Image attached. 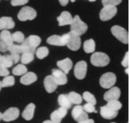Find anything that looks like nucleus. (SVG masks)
<instances>
[{
  "label": "nucleus",
  "instance_id": "nucleus-1",
  "mask_svg": "<svg viewBox=\"0 0 130 123\" xmlns=\"http://www.w3.org/2000/svg\"><path fill=\"white\" fill-rule=\"evenodd\" d=\"M70 26L71 32L79 36L83 35L88 30L87 25L80 19V16L78 15H76L74 17L73 22Z\"/></svg>",
  "mask_w": 130,
  "mask_h": 123
},
{
  "label": "nucleus",
  "instance_id": "nucleus-2",
  "mask_svg": "<svg viewBox=\"0 0 130 123\" xmlns=\"http://www.w3.org/2000/svg\"><path fill=\"white\" fill-rule=\"evenodd\" d=\"M13 45L12 34L8 30H3L0 33V51L5 53L9 51Z\"/></svg>",
  "mask_w": 130,
  "mask_h": 123
},
{
  "label": "nucleus",
  "instance_id": "nucleus-3",
  "mask_svg": "<svg viewBox=\"0 0 130 123\" xmlns=\"http://www.w3.org/2000/svg\"><path fill=\"white\" fill-rule=\"evenodd\" d=\"M110 59L107 54L102 52H96L91 56V63L96 67H105L109 64Z\"/></svg>",
  "mask_w": 130,
  "mask_h": 123
},
{
  "label": "nucleus",
  "instance_id": "nucleus-4",
  "mask_svg": "<svg viewBox=\"0 0 130 123\" xmlns=\"http://www.w3.org/2000/svg\"><path fill=\"white\" fill-rule=\"evenodd\" d=\"M112 35L122 43L127 45L129 43V33L125 28L119 25H115L111 28Z\"/></svg>",
  "mask_w": 130,
  "mask_h": 123
},
{
  "label": "nucleus",
  "instance_id": "nucleus-5",
  "mask_svg": "<svg viewBox=\"0 0 130 123\" xmlns=\"http://www.w3.org/2000/svg\"><path fill=\"white\" fill-rule=\"evenodd\" d=\"M117 77L114 73L108 72L101 76L100 79V86L105 89H109L112 88L116 83Z\"/></svg>",
  "mask_w": 130,
  "mask_h": 123
},
{
  "label": "nucleus",
  "instance_id": "nucleus-6",
  "mask_svg": "<svg viewBox=\"0 0 130 123\" xmlns=\"http://www.w3.org/2000/svg\"><path fill=\"white\" fill-rule=\"evenodd\" d=\"M37 16V11L29 6L23 7L20 10L17 17L19 20L25 22L27 20H33Z\"/></svg>",
  "mask_w": 130,
  "mask_h": 123
},
{
  "label": "nucleus",
  "instance_id": "nucleus-7",
  "mask_svg": "<svg viewBox=\"0 0 130 123\" xmlns=\"http://www.w3.org/2000/svg\"><path fill=\"white\" fill-rule=\"evenodd\" d=\"M118 12L115 6H103V8L100 12V19L103 22L111 19Z\"/></svg>",
  "mask_w": 130,
  "mask_h": 123
},
{
  "label": "nucleus",
  "instance_id": "nucleus-8",
  "mask_svg": "<svg viewBox=\"0 0 130 123\" xmlns=\"http://www.w3.org/2000/svg\"><path fill=\"white\" fill-rule=\"evenodd\" d=\"M66 45L71 51H78L81 45V39L80 36L72 33L71 32L68 33V40Z\"/></svg>",
  "mask_w": 130,
  "mask_h": 123
},
{
  "label": "nucleus",
  "instance_id": "nucleus-9",
  "mask_svg": "<svg viewBox=\"0 0 130 123\" xmlns=\"http://www.w3.org/2000/svg\"><path fill=\"white\" fill-rule=\"evenodd\" d=\"M87 73V63L85 61L78 62L74 67V73L77 79L82 80L86 77Z\"/></svg>",
  "mask_w": 130,
  "mask_h": 123
},
{
  "label": "nucleus",
  "instance_id": "nucleus-10",
  "mask_svg": "<svg viewBox=\"0 0 130 123\" xmlns=\"http://www.w3.org/2000/svg\"><path fill=\"white\" fill-rule=\"evenodd\" d=\"M68 33L63 34L62 36L53 35L47 39V42L51 45L55 46H65L67 44Z\"/></svg>",
  "mask_w": 130,
  "mask_h": 123
},
{
  "label": "nucleus",
  "instance_id": "nucleus-11",
  "mask_svg": "<svg viewBox=\"0 0 130 123\" xmlns=\"http://www.w3.org/2000/svg\"><path fill=\"white\" fill-rule=\"evenodd\" d=\"M20 116V110L17 108H10L2 114V120L5 122H11L16 120Z\"/></svg>",
  "mask_w": 130,
  "mask_h": 123
},
{
  "label": "nucleus",
  "instance_id": "nucleus-12",
  "mask_svg": "<svg viewBox=\"0 0 130 123\" xmlns=\"http://www.w3.org/2000/svg\"><path fill=\"white\" fill-rule=\"evenodd\" d=\"M120 96V90L118 87H112L104 93L103 99L106 102L111 100H118Z\"/></svg>",
  "mask_w": 130,
  "mask_h": 123
},
{
  "label": "nucleus",
  "instance_id": "nucleus-13",
  "mask_svg": "<svg viewBox=\"0 0 130 123\" xmlns=\"http://www.w3.org/2000/svg\"><path fill=\"white\" fill-rule=\"evenodd\" d=\"M58 84L54 79L52 75L47 76L44 79V87L46 90V91L49 93L54 92L56 89L57 88Z\"/></svg>",
  "mask_w": 130,
  "mask_h": 123
},
{
  "label": "nucleus",
  "instance_id": "nucleus-14",
  "mask_svg": "<svg viewBox=\"0 0 130 123\" xmlns=\"http://www.w3.org/2000/svg\"><path fill=\"white\" fill-rule=\"evenodd\" d=\"M51 75L57 82L58 85H64L68 82L66 74L60 69H53Z\"/></svg>",
  "mask_w": 130,
  "mask_h": 123
},
{
  "label": "nucleus",
  "instance_id": "nucleus-15",
  "mask_svg": "<svg viewBox=\"0 0 130 123\" xmlns=\"http://www.w3.org/2000/svg\"><path fill=\"white\" fill-rule=\"evenodd\" d=\"M74 18H72V16L69 12L68 11H62L60 15L57 18V20L58 21L59 26H64V25H71L72 23Z\"/></svg>",
  "mask_w": 130,
  "mask_h": 123
},
{
  "label": "nucleus",
  "instance_id": "nucleus-16",
  "mask_svg": "<svg viewBox=\"0 0 130 123\" xmlns=\"http://www.w3.org/2000/svg\"><path fill=\"white\" fill-rule=\"evenodd\" d=\"M67 110L65 108L60 107L59 109L54 111L51 114V120L56 123H60L62 119L66 116L67 114Z\"/></svg>",
  "mask_w": 130,
  "mask_h": 123
},
{
  "label": "nucleus",
  "instance_id": "nucleus-17",
  "mask_svg": "<svg viewBox=\"0 0 130 123\" xmlns=\"http://www.w3.org/2000/svg\"><path fill=\"white\" fill-rule=\"evenodd\" d=\"M118 114V111L110 108L107 105H104L100 108V115L106 119H112L115 118Z\"/></svg>",
  "mask_w": 130,
  "mask_h": 123
},
{
  "label": "nucleus",
  "instance_id": "nucleus-18",
  "mask_svg": "<svg viewBox=\"0 0 130 123\" xmlns=\"http://www.w3.org/2000/svg\"><path fill=\"white\" fill-rule=\"evenodd\" d=\"M57 67L66 74L69 73L73 66V62L69 58H66L62 60H60L57 62Z\"/></svg>",
  "mask_w": 130,
  "mask_h": 123
},
{
  "label": "nucleus",
  "instance_id": "nucleus-19",
  "mask_svg": "<svg viewBox=\"0 0 130 123\" xmlns=\"http://www.w3.org/2000/svg\"><path fill=\"white\" fill-rule=\"evenodd\" d=\"M37 80V76L34 72H27L21 77L20 82L22 85H29L36 82Z\"/></svg>",
  "mask_w": 130,
  "mask_h": 123
},
{
  "label": "nucleus",
  "instance_id": "nucleus-20",
  "mask_svg": "<svg viewBox=\"0 0 130 123\" xmlns=\"http://www.w3.org/2000/svg\"><path fill=\"white\" fill-rule=\"evenodd\" d=\"M35 105L34 103H30L28 104L26 108H25V110L22 112V117L23 119H25L27 121H29L30 119H33L34 115V111H35Z\"/></svg>",
  "mask_w": 130,
  "mask_h": 123
},
{
  "label": "nucleus",
  "instance_id": "nucleus-21",
  "mask_svg": "<svg viewBox=\"0 0 130 123\" xmlns=\"http://www.w3.org/2000/svg\"><path fill=\"white\" fill-rule=\"evenodd\" d=\"M2 30H9L13 29L15 26V22L13 19L9 16H3L0 18Z\"/></svg>",
  "mask_w": 130,
  "mask_h": 123
},
{
  "label": "nucleus",
  "instance_id": "nucleus-22",
  "mask_svg": "<svg viewBox=\"0 0 130 123\" xmlns=\"http://www.w3.org/2000/svg\"><path fill=\"white\" fill-rule=\"evenodd\" d=\"M26 40L28 42L31 49L34 52H36L37 48L40 45V44L41 43V38L40 36H36V35H31L26 39Z\"/></svg>",
  "mask_w": 130,
  "mask_h": 123
},
{
  "label": "nucleus",
  "instance_id": "nucleus-23",
  "mask_svg": "<svg viewBox=\"0 0 130 123\" xmlns=\"http://www.w3.org/2000/svg\"><path fill=\"white\" fill-rule=\"evenodd\" d=\"M58 103L60 107L65 108L66 109H69L71 107L72 103L70 101V99L66 94H61L58 97Z\"/></svg>",
  "mask_w": 130,
  "mask_h": 123
},
{
  "label": "nucleus",
  "instance_id": "nucleus-24",
  "mask_svg": "<svg viewBox=\"0 0 130 123\" xmlns=\"http://www.w3.org/2000/svg\"><path fill=\"white\" fill-rule=\"evenodd\" d=\"M83 50L86 53H91L95 51V42L94 39H90L84 42Z\"/></svg>",
  "mask_w": 130,
  "mask_h": 123
},
{
  "label": "nucleus",
  "instance_id": "nucleus-25",
  "mask_svg": "<svg viewBox=\"0 0 130 123\" xmlns=\"http://www.w3.org/2000/svg\"><path fill=\"white\" fill-rule=\"evenodd\" d=\"M28 72V69L25 67V65L23 64H20L17 65L15 68H13L12 73L15 76H23Z\"/></svg>",
  "mask_w": 130,
  "mask_h": 123
},
{
  "label": "nucleus",
  "instance_id": "nucleus-26",
  "mask_svg": "<svg viewBox=\"0 0 130 123\" xmlns=\"http://www.w3.org/2000/svg\"><path fill=\"white\" fill-rule=\"evenodd\" d=\"M69 99H70V101L71 102L72 104H74V105H80L82 102H83V97L80 96L79 93L76 92H70L68 94Z\"/></svg>",
  "mask_w": 130,
  "mask_h": 123
},
{
  "label": "nucleus",
  "instance_id": "nucleus-27",
  "mask_svg": "<svg viewBox=\"0 0 130 123\" xmlns=\"http://www.w3.org/2000/svg\"><path fill=\"white\" fill-rule=\"evenodd\" d=\"M34 53H24L22 54L21 56V59H20V61L22 62V64L23 65H27V64H29L30 62L34 60Z\"/></svg>",
  "mask_w": 130,
  "mask_h": 123
},
{
  "label": "nucleus",
  "instance_id": "nucleus-28",
  "mask_svg": "<svg viewBox=\"0 0 130 123\" xmlns=\"http://www.w3.org/2000/svg\"><path fill=\"white\" fill-rule=\"evenodd\" d=\"M48 53L49 51L47 47H40L36 51V56L40 59H43L44 58H45L48 55Z\"/></svg>",
  "mask_w": 130,
  "mask_h": 123
},
{
  "label": "nucleus",
  "instance_id": "nucleus-29",
  "mask_svg": "<svg viewBox=\"0 0 130 123\" xmlns=\"http://www.w3.org/2000/svg\"><path fill=\"white\" fill-rule=\"evenodd\" d=\"M0 64L8 68H10L14 63H13V61L10 55L7 54V55H4V56H2V59H1Z\"/></svg>",
  "mask_w": 130,
  "mask_h": 123
},
{
  "label": "nucleus",
  "instance_id": "nucleus-30",
  "mask_svg": "<svg viewBox=\"0 0 130 123\" xmlns=\"http://www.w3.org/2000/svg\"><path fill=\"white\" fill-rule=\"evenodd\" d=\"M84 111V109H83V107L81 106L80 105H77L72 110V112H71V116L73 117V119L77 121V119H78V117L81 115V113Z\"/></svg>",
  "mask_w": 130,
  "mask_h": 123
},
{
  "label": "nucleus",
  "instance_id": "nucleus-31",
  "mask_svg": "<svg viewBox=\"0 0 130 123\" xmlns=\"http://www.w3.org/2000/svg\"><path fill=\"white\" fill-rule=\"evenodd\" d=\"M12 39L13 42H17L18 44H22L23 42L25 41V36L24 34L20 32V31H17L12 33Z\"/></svg>",
  "mask_w": 130,
  "mask_h": 123
},
{
  "label": "nucleus",
  "instance_id": "nucleus-32",
  "mask_svg": "<svg viewBox=\"0 0 130 123\" xmlns=\"http://www.w3.org/2000/svg\"><path fill=\"white\" fill-rule=\"evenodd\" d=\"M83 99L87 103H91V104H93L94 105L97 104V100H96L94 96L89 91H86V92L83 93Z\"/></svg>",
  "mask_w": 130,
  "mask_h": 123
},
{
  "label": "nucleus",
  "instance_id": "nucleus-33",
  "mask_svg": "<svg viewBox=\"0 0 130 123\" xmlns=\"http://www.w3.org/2000/svg\"><path fill=\"white\" fill-rule=\"evenodd\" d=\"M2 88H7V87H11L14 85L15 84V79L13 76H5L3 80L2 81Z\"/></svg>",
  "mask_w": 130,
  "mask_h": 123
},
{
  "label": "nucleus",
  "instance_id": "nucleus-34",
  "mask_svg": "<svg viewBox=\"0 0 130 123\" xmlns=\"http://www.w3.org/2000/svg\"><path fill=\"white\" fill-rule=\"evenodd\" d=\"M106 105L108 107H109L111 109H113L115 111H118L122 108V104L118 100H111V101H109V102H107Z\"/></svg>",
  "mask_w": 130,
  "mask_h": 123
},
{
  "label": "nucleus",
  "instance_id": "nucleus-35",
  "mask_svg": "<svg viewBox=\"0 0 130 123\" xmlns=\"http://www.w3.org/2000/svg\"><path fill=\"white\" fill-rule=\"evenodd\" d=\"M10 53H17V54H22L23 53V49L21 45H16L13 44L11 45L9 49Z\"/></svg>",
  "mask_w": 130,
  "mask_h": 123
},
{
  "label": "nucleus",
  "instance_id": "nucleus-36",
  "mask_svg": "<svg viewBox=\"0 0 130 123\" xmlns=\"http://www.w3.org/2000/svg\"><path fill=\"white\" fill-rule=\"evenodd\" d=\"M122 2V0H102L103 6H117Z\"/></svg>",
  "mask_w": 130,
  "mask_h": 123
},
{
  "label": "nucleus",
  "instance_id": "nucleus-37",
  "mask_svg": "<svg viewBox=\"0 0 130 123\" xmlns=\"http://www.w3.org/2000/svg\"><path fill=\"white\" fill-rule=\"evenodd\" d=\"M83 109L86 113H97V111L95 109L94 105L91 104V103H86V105H84Z\"/></svg>",
  "mask_w": 130,
  "mask_h": 123
},
{
  "label": "nucleus",
  "instance_id": "nucleus-38",
  "mask_svg": "<svg viewBox=\"0 0 130 123\" xmlns=\"http://www.w3.org/2000/svg\"><path fill=\"white\" fill-rule=\"evenodd\" d=\"M29 0H11V5L13 6H20L24 5L28 2Z\"/></svg>",
  "mask_w": 130,
  "mask_h": 123
},
{
  "label": "nucleus",
  "instance_id": "nucleus-39",
  "mask_svg": "<svg viewBox=\"0 0 130 123\" xmlns=\"http://www.w3.org/2000/svg\"><path fill=\"white\" fill-rule=\"evenodd\" d=\"M9 74H10V72L8 70V68L0 64V76L5 77V76H9Z\"/></svg>",
  "mask_w": 130,
  "mask_h": 123
},
{
  "label": "nucleus",
  "instance_id": "nucleus-40",
  "mask_svg": "<svg viewBox=\"0 0 130 123\" xmlns=\"http://www.w3.org/2000/svg\"><path fill=\"white\" fill-rule=\"evenodd\" d=\"M121 65H122V66H123L126 68L129 67V52L128 51L125 53L124 58L121 62Z\"/></svg>",
  "mask_w": 130,
  "mask_h": 123
},
{
  "label": "nucleus",
  "instance_id": "nucleus-41",
  "mask_svg": "<svg viewBox=\"0 0 130 123\" xmlns=\"http://www.w3.org/2000/svg\"><path fill=\"white\" fill-rule=\"evenodd\" d=\"M89 119V115H88V113H86L85 111L81 113L80 116L78 117V119H77V122H82V121H84V120H86Z\"/></svg>",
  "mask_w": 130,
  "mask_h": 123
},
{
  "label": "nucleus",
  "instance_id": "nucleus-42",
  "mask_svg": "<svg viewBox=\"0 0 130 123\" xmlns=\"http://www.w3.org/2000/svg\"><path fill=\"white\" fill-rule=\"evenodd\" d=\"M10 56H11L14 64L18 63L20 62V59H21L20 54H17V53H10Z\"/></svg>",
  "mask_w": 130,
  "mask_h": 123
},
{
  "label": "nucleus",
  "instance_id": "nucleus-43",
  "mask_svg": "<svg viewBox=\"0 0 130 123\" xmlns=\"http://www.w3.org/2000/svg\"><path fill=\"white\" fill-rule=\"evenodd\" d=\"M69 0H59L60 4L62 6H66L69 3Z\"/></svg>",
  "mask_w": 130,
  "mask_h": 123
},
{
  "label": "nucleus",
  "instance_id": "nucleus-44",
  "mask_svg": "<svg viewBox=\"0 0 130 123\" xmlns=\"http://www.w3.org/2000/svg\"><path fill=\"white\" fill-rule=\"evenodd\" d=\"M78 123H94V121L91 119H88L86 120L82 121V122H79Z\"/></svg>",
  "mask_w": 130,
  "mask_h": 123
},
{
  "label": "nucleus",
  "instance_id": "nucleus-45",
  "mask_svg": "<svg viewBox=\"0 0 130 123\" xmlns=\"http://www.w3.org/2000/svg\"><path fill=\"white\" fill-rule=\"evenodd\" d=\"M42 123H56V122H53L52 120H45V121H44Z\"/></svg>",
  "mask_w": 130,
  "mask_h": 123
},
{
  "label": "nucleus",
  "instance_id": "nucleus-46",
  "mask_svg": "<svg viewBox=\"0 0 130 123\" xmlns=\"http://www.w3.org/2000/svg\"><path fill=\"white\" fill-rule=\"evenodd\" d=\"M125 72H126V74H129V68H126Z\"/></svg>",
  "mask_w": 130,
  "mask_h": 123
},
{
  "label": "nucleus",
  "instance_id": "nucleus-47",
  "mask_svg": "<svg viewBox=\"0 0 130 123\" xmlns=\"http://www.w3.org/2000/svg\"><path fill=\"white\" fill-rule=\"evenodd\" d=\"M2 114H3V113H2L1 112H0V121L2 119Z\"/></svg>",
  "mask_w": 130,
  "mask_h": 123
},
{
  "label": "nucleus",
  "instance_id": "nucleus-48",
  "mask_svg": "<svg viewBox=\"0 0 130 123\" xmlns=\"http://www.w3.org/2000/svg\"><path fill=\"white\" fill-rule=\"evenodd\" d=\"M2 88V82L0 81V91H1V89Z\"/></svg>",
  "mask_w": 130,
  "mask_h": 123
},
{
  "label": "nucleus",
  "instance_id": "nucleus-49",
  "mask_svg": "<svg viewBox=\"0 0 130 123\" xmlns=\"http://www.w3.org/2000/svg\"><path fill=\"white\" fill-rule=\"evenodd\" d=\"M2 56H1V54H0V62H1V59H2Z\"/></svg>",
  "mask_w": 130,
  "mask_h": 123
},
{
  "label": "nucleus",
  "instance_id": "nucleus-50",
  "mask_svg": "<svg viewBox=\"0 0 130 123\" xmlns=\"http://www.w3.org/2000/svg\"><path fill=\"white\" fill-rule=\"evenodd\" d=\"M0 30H2V27H1V21H0Z\"/></svg>",
  "mask_w": 130,
  "mask_h": 123
},
{
  "label": "nucleus",
  "instance_id": "nucleus-51",
  "mask_svg": "<svg viewBox=\"0 0 130 123\" xmlns=\"http://www.w3.org/2000/svg\"><path fill=\"white\" fill-rule=\"evenodd\" d=\"M94 1H96V0H89V2H94Z\"/></svg>",
  "mask_w": 130,
  "mask_h": 123
},
{
  "label": "nucleus",
  "instance_id": "nucleus-52",
  "mask_svg": "<svg viewBox=\"0 0 130 123\" xmlns=\"http://www.w3.org/2000/svg\"><path fill=\"white\" fill-rule=\"evenodd\" d=\"M71 2H75V0H71Z\"/></svg>",
  "mask_w": 130,
  "mask_h": 123
},
{
  "label": "nucleus",
  "instance_id": "nucleus-53",
  "mask_svg": "<svg viewBox=\"0 0 130 123\" xmlns=\"http://www.w3.org/2000/svg\"><path fill=\"white\" fill-rule=\"evenodd\" d=\"M111 123H115V122H111Z\"/></svg>",
  "mask_w": 130,
  "mask_h": 123
}]
</instances>
